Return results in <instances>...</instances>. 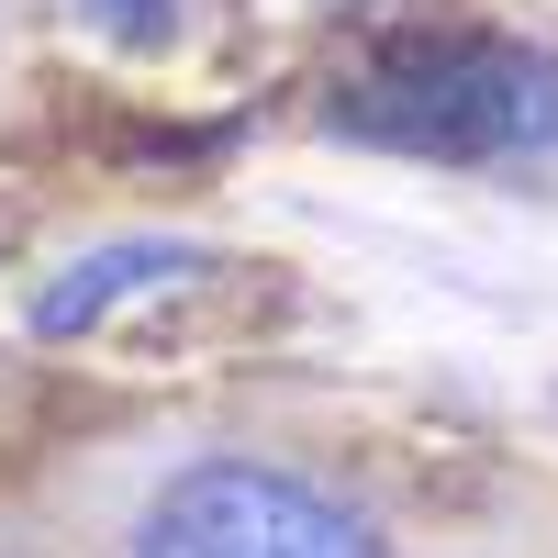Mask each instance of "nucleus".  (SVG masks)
I'll return each instance as SVG.
<instances>
[{
  "label": "nucleus",
  "mask_w": 558,
  "mask_h": 558,
  "mask_svg": "<svg viewBox=\"0 0 558 558\" xmlns=\"http://www.w3.org/2000/svg\"><path fill=\"white\" fill-rule=\"evenodd\" d=\"M134 558H380V536L357 525V502H336L302 470H268V458H191Z\"/></svg>",
  "instance_id": "2"
},
{
  "label": "nucleus",
  "mask_w": 558,
  "mask_h": 558,
  "mask_svg": "<svg viewBox=\"0 0 558 558\" xmlns=\"http://www.w3.org/2000/svg\"><path fill=\"white\" fill-rule=\"evenodd\" d=\"M347 146L402 157H558V45L514 34H402L324 89Z\"/></svg>",
  "instance_id": "1"
},
{
  "label": "nucleus",
  "mask_w": 558,
  "mask_h": 558,
  "mask_svg": "<svg viewBox=\"0 0 558 558\" xmlns=\"http://www.w3.org/2000/svg\"><path fill=\"white\" fill-rule=\"evenodd\" d=\"M78 12L101 23V34L123 45V57H157V45L179 34V0H78Z\"/></svg>",
  "instance_id": "4"
},
{
  "label": "nucleus",
  "mask_w": 558,
  "mask_h": 558,
  "mask_svg": "<svg viewBox=\"0 0 558 558\" xmlns=\"http://www.w3.org/2000/svg\"><path fill=\"white\" fill-rule=\"evenodd\" d=\"M202 268H213V246H191V235H112V246L68 257L34 291V336H89V324L157 302V291H179V279H202Z\"/></svg>",
  "instance_id": "3"
}]
</instances>
